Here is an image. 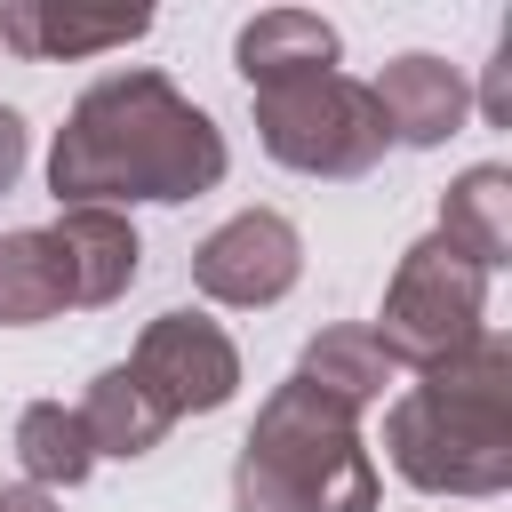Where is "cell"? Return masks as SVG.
Instances as JSON below:
<instances>
[{
    "label": "cell",
    "mask_w": 512,
    "mask_h": 512,
    "mask_svg": "<svg viewBox=\"0 0 512 512\" xmlns=\"http://www.w3.org/2000/svg\"><path fill=\"white\" fill-rule=\"evenodd\" d=\"M224 128L168 72H104L56 128L48 192L64 208L200 200L224 184Z\"/></svg>",
    "instance_id": "1"
},
{
    "label": "cell",
    "mask_w": 512,
    "mask_h": 512,
    "mask_svg": "<svg viewBox=\"0 0 512 512\" xmlns=\"http://www.w3.org/2000/svg\"><path fill=\"white\" fill-rule=\"evenodd\" d=\"M384 456L424 496H496L512 488V344L480 328L464 352L424 368L384 416Z\"/></svg>",
    "instance_id": "2"
},
{
    "label": "cell",
    "mask_w": 512,
    "mask_h": 512,
    "mask_svg": "<svg viewBox=\"0 0 512 512\" xmlns=\"http://www.w3.org/2000/svg\"><path fill=\"white\" fill-rule=\"evenodd\" d=\"M232 512H376V464L360 448V416L288 376L256 408V432L240 440Z\"/></svg>",
    "instance_id": "3"
},
{
    "label": "cell",
    "mask_w": 512,
    "mask_h": 512,
    "mask_svg": "<svg viewBox=\"0 0 512 512\" xmlns=\"http://www.w3.org/2000/svg\"><path fill=\"white\" fill-rule=\"evenodd\" d=\"M256 136L280 168L296 176H328V184H352L384 160V112L368 96V80L352 72H304V80H280V88H256Z\"/></svg>",
    "instance_id": "4"
},
{
    "label": "cell",
    "mask_w": 512,
    "mask_h": 512,
    "mask_svg": "<svg viewBox=\"0 0 512 512\" xmlns=\"http://www.w3.org/2000/svg\"><path fill=\"white\" fill-rule=\"evenodd\" d=\"M480 312H488V272L464 256V248H448L440 232H424L408 256H400V272H392V288H384V312H376V344H384V360L392 368H440L448 352H464L472 336H480Z\"/></svg>",
    "instance_id": "5"
},
{
    "label": "cell",
    "mask_w": 512,
    "mask_h": 512,
    "mask_svg": "<svg viewBox=\"0 0 512 512\" xmlns=\"http://www.w3.org/2000/svg\"><path fill=\"white\" fill-rule=\"evenodd\" d=\"M128 376L152 392V408L176 424V416H208L240 392V352L232 336L208 320V312H160L136 352H128Z\"/></svg>",
    "instance_id": "6"
},
{
    "label": "cell",
    "mask_w": 512,
    "mask_h": 512,
    "mask_svg": "<svg viewBox=\"0 0 512 512\" xmlns=\"http://www.w3.org/2000/svg\"><path fill=\"white\" fill-rule=\"evenodd\" d=\"M296 272H304V240L280 208H240L232 224H216L192 248V288L208 304H240V312L280 304L296 288Z\"/></svg>",
    "instance_id": "7"
},
{
    "label": "cell",
    "mask_w": 512,
    "mask_h": 512,
    "mask_svg": "<svg viewBox=\"0 0 512 512\" xmlns=\"http://www.w3.org/2000/svg\"><path fill=\"white\" fill-rule=\"evenodd\" d=\"M368 96H376V112H384V136H392V144H448V136L464 128V112H472L464 72H456V64H440V56H424V48L392 56V64L368 80Z\"/></svg>",
    "instance_id": "8"
},
{
    "label": "cell",
    "mask_w": 512,
    "mask_h": 512,
    "mask_svg": "<svg viewBox=\"0 0 512 512\" xmlns=\"http://www.w3.org/2000/svg\"><path fill=\"white\" fill-rule=\"evenodd\" d=\"M48 248L64 264V304H112L144 264V240L120 208H64L48 224Z\"/></svg>",
    "instance_id": "9"
},
{
    "label": "cell",
    "mask_w": 512,
    "mask_h": 512,
    "mask_svg": "<svg viewBox=\"0 0 512 512\" xmlns=\"http://www.w3.org/2000/svg\"><path fill=\"white\" fill-rule=\"evenodd\" d=\"M136 32H152V8H104V16H72L56 0H8L0 8V40L32 64L88 56V48H128Z\"/></svg>",
    "instance_id": "10"
},
{
    "label": "cell",
    "mask_w": 512,
    "mask_h": 512,
    "mask_svg": "<svg viewBox=\"0 0 512 512\" xmlns=\"http://www.w3.org/2000/svg\"><path fill=\"white\" fill-rule=\"evenodd\" d=\"M240 80L248 88H280L304 72H336V24L312 8H264L256 24H240Z\"/></svg>",
    "instance_id": "11"
},
{
    "label": "cell",
    "mask_w": 512,
    "mask_h": 512,
    "mask_svg": "<svg viewBox=\"0 0 512 512\" xmlns=\"http://www.w3.org/2000/svg\"><path fill=\"white\" fill-rule=\"evenodd\" d=\"M440 240L464 248L480 272L512 264V168H496V160L464 168L448 184V200H440Z\"/></svg>",
    "instance_id": "12"
},
{
    "label": "cell",
    "mask_w": 512,
    "mask_h": 512,
    "mask_svg": "<svg viewBox=\"0 0 512 512\" xmlns=\"http://www.w3.org/2000/svg\"><path fill=\"white\" fill-rule=\"evenodd\" d=\"M392 376H400V368L384 360V344H376L368 328H320V336L304 344V360H296V384H312V392L336 400L344 416H368Z\"/></svg>",
    "instance_id": "13"
},
{
    "label": "cell",
    "mask_w": 512,
    "mask_h": 512,
    "mask_svg": "<svg viewBox=\"0 0 512 512\" xmlns=\"http://www.w3.org/2000/svg\"><path fill=\"white\" fill-rule=\"evenodd\" d=\"M72 416H80V432H88L96 456H128V464H136V456H152V448L168 440V416L152 408V392H144L128 368H104Z\"/></svg>",
    "instance_id": "14"
},
{
    "label": "cell",
    "mask_w": 512,
    "mask_h": 512,
    "mask_svg": "<svg viewBox=\"0 0 512 512\" xmlns=\"http://www.w3.org/2000/svg\"><path fill=\"white\" fill-rule=\"evenodd\" d=\"M16 464H24L32 488L56 496V488H80L96 472V448H88V432H80V416L64 400H32L16 416Z\"/></svg>",
    "instance_id": "15"
},
{
    "label": "cell",
    "mask_w": 512,
    "mask_h": 512,
    "mask_svg": "<svg viewBox=\"0 0 512 512\" xmlns=\"http://www.w3.org/2000/svg\"><path fill=\"white\" fill-rule=\"evenodd\" d=\"M64 312V264L48 232H0V328H40Z\"/></svg>",
    "instance_id": "16"
},
{
    "label": "cell",
    "mask_w": 512,
    "mask_h": 512,
    "mask_svg": "<svg viewBox=\"0 0 512 512\" xmlns=\"http://www.w3.org/2000/svg\"><path fill=\"white\" fill-rule=\"evenodd\" d=\"M480 112H488V128H512V32L496 40V64L480 80Z\"/></svg>",
    "instance_id": "17"
},
{
    "label": "cell",
    "mask_w": 512,
    "mask_h": 512,
    "mask_svg": "<svg viewBox=\"0 0 512 512\" xmlns=\"http://www.w3.org/2000/svg\"><path fill=\"white\" fill-rule=\"evenodd\" d=\"M24 176V112L16 104H0V192Z\"/></svg>",
    "instance_id": "18"
},
{
    "label": "cell",
    "mask_w": 512,
    "mask_h": 512,
    "mask_svg": "<svg viewBox=\"0 0 512 512\" xmlns=\"http://www.w3.org/2000/svg\"><path fill=\"white\" fill-rule=\"evenodd\" d=\"M0 512H56V496L32 488V480H16V488H0Z\"/></svg>",
    "instance_id": "19"
}]
</instances>
